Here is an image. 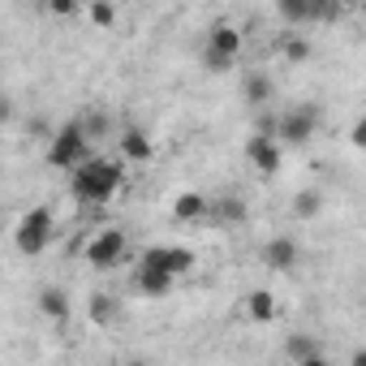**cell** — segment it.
<instances>
[{
    "label": "cell",
    "mask_w": 366,
    "mask_h": 366,
    "mask_svg": "<svg viewBox=\"0 0 366 366\" xmlns=\"http://www.w3.org/2000/svg\"><path fill=\"white\" fill-rule=\"evenodd\" d=\"M125 186V159L112 155H91L82 168L69 172V194L82 207H108Z\"/></svg>",
    "instance_id": "obj_1"
},
{
    "label": "cell",
    "mask_w": 366,
    "mask_h": 366,
    "mask_svg": "<svg viewBox=\"0 0 366 366\" xmlns=\"http://www.w3.org/2000/svg\"><path fill=\"white\" fill-rule=\"evenodd\" d=\"M52 237H56V216H52V207H31V212L18 220V229H14V246H18V254H26V259L44 254V250L52 246Z\"/></svg>",
    "instance_id": "obj_3"
},
{
    "label": "cell",
    "mask_w": 366,
    "mask_h": 366,
    "mask_svg": "<svg viewBox=\"0 0 366 366\" xmlns=\"http://www.w3.org/2000/svg\"><path fill=\"white\" fill-rule=\"evenodd\" d=\"M91 155H95V151H91V134L82 129V121H69V125L52 129V138H48V164H52L56 172L69 177V172L82 168Z\"/></svg>",
    "instance_id": "obj_2"
},
{
    "label": "cell",
    "mask_w": 366,
    "mask_h": 366,
    "mask_svg": "<svg viewBox=\"0 0 366 366\" xmlns=\"http://www.w3.org/2000/svg\"><path fill=\"white\" fill-rule=\"evenodd\" d=\"M86 315H91V323H112L117 319V297L112 293H91V302H86Z\"/></svg>",
    "instance_id": "obj_19"
},
{
    "label": "cell",
    "mask_w": 366,
    "mask_h": 366,
    "mask_svg": "<svg viewBox=\"0 0 366 366\" xmlns=\"http://www.w3.org/2000/svg\"><path fill=\"white\" fill-rule=\"evenodd\" d=\"M134 267L155 272V276H164V280L177 285L181 276H190V272H194V250H186V246H147V250L138 254Z\"/></svg>",
    "instance_id": "obj_5"
},
{
    "label": "cell",
    "mask_w": 366,
    "mask_h": 366,
    "mask_svg": "<svg viewBox=\"0 0 366 366\" xmlns=\"http://www.w3.org/2000/svg\"><path fill=\"white\" fill-rule=\"evenodd\" d=\"M82 254H86V263H91L95 272H112V267L125 263V254H129V237H125V229L108 224V229H99V233L86 242Z\"/></svg>",
    "instance_id": "obj_6"
},
{
    "label": "cell",
    "mask_w": 366,
    "mask_h": 366,
    "mask_svg": "<svg viewBox=\"0 0 366 366\" xmlns=\"http://www.w3.org/2000/svg\"><path fill=\"white\" fill-rule=\"evenodd\" d=\"M349 366H366V349H357V353L349 357Z\"/></svg>",
    "instance_id": "obj_27"
},
{
    "label": "cell",
    "mask_w": 366,
    "mask_h": 366,
    "mask_svg": "<svg viewBox=\"0 0 366 366\" xmlns=\"http://www.w3.org/2000/svg\"><path fill=\"white\" fill-rule=\"evenodd\" d=\"M134 289L142 293V297H168L172 293V280H164V276H155V272H142V267H134Z\"/></svg>",
    "instance_id": "obj_16"
},
{
    "label": "cell",
    "mask_w": 366,
    "mask_h": 366,
    "mask_svg": "<svg viewBox=\"0 0 366 366\" xmlns=\"http://www.w3.org/2000/svg\"><path fill=\"white\" fill-rule=\"evenodd\" d=\"M289 357L293 362H306V357H315V353H323V345H319V336H306V332H297V336H289Z\"/></svg>",
    "instance_id": "obj_20"
},
{
    "label": "cell",
    "mask_w": 366,
    "mask_h": 366,
    "mask_svg": "<svg viewBox=\"0 0 366 366\" xmlns=\"http://www.w3.org/2000/svg\"><path fill=\"white\" fill-rule=\"evenodd\" d=\"M242 99H246L250 108H263V104L276 99V82H272L263 69H250V74L242 78Z\"/></svg>",
    "instance_id": "obj_14"
},
{
    "label": "cell",
    "mask_w": 366,
    "mask_h": 366,
    "mask_svg": "<svg viewBox=\"0 0 366 366\" xmlns=\"http://www.w3.org/2000/svg\"><path fill=\"white\" fill-rule=\"evenodd\" d=\"M280 56H285L289 65H302V61H310V56H315V44H310L306 35L289 31V35H280Z\"/></svg>",
    "instance_id": "obj_15"
},
{
    "label": "cell",
    "mask_w": 366,
    "mask_h": 366,
    "mask_svg": "<svg viewBox=\"0 0 366 366\" xmlns=\"http://www.w3.org/2000/svg\"><path fill=\"white\" fill-rule=\"evenodd\" d=\"M276 14H280L289 26H310V22H319V18H332L336 9H332V5H310V0H280Z\"/></svg>",
    "instance_id": "obj_10"
},
{
    "label": "cell",
    "mask_w": 366,
    "mask_h": 366,
    "mask_svg": "<svg viewBox=\"0 0 366 366\" xmlns=\"http://www.w3.org/2000/svg\"><path fill=\"white\" fill-rule=\"evenodd\" d=\"M323 212V190H297L293 194V216L297 220H315Z\"/></svg>",
    "instance_id": "obj_18"
},
{
    "label": "cell",
    "mask_w": 366,
    "mask_h": 366,
    "mask_svg": "<svg viewBox=\"0 0 366 366\" xmlns=\"http://www.w3.org/2000/svg\"><path fill=\"white\" fill-rule=\"evenodd\" d=\"M117 147H121V159H125V164H147V159L155 155L151 134H147V129H138V125H129V129L121 134V142H117Z\"/></svg>",
    "instance_id": "obj_12"
},
{
    "label": "cell",
    "mask_w": 366,
    "mask_h": 366,
    "mask_svg": "<svg viewBox=\"0 0 366 366\" xmlns=\"http://www.w3.org/2000/svg\"><path fill=\"white\" fill-rule=\"evenodd\" d=\"M56 18H78V14H86L82 5H78V0H52V5H48Z\"/></svg>",
    "instance_id": "obj_23"
},
{
    "label": "cell",
    "mask_w": 366,
    "mask_h": 366,
    "mask_svg": "<svg viewBox=\"0 0 366 366\" xmlns=\"http://www.w3.org/2000/svg\"><path fill=\"white\" fill-rule=\"evenodd\" d=\"M246 159H250V168H254L259 177H276V172L285 168V147L276 142V134L259 129V134H250V142H246Z\"/></svg>",
    "instance_id": "obj_7"
},
{
    "label": "cell",
    "mask_w": 366,
    "mask_h": 366,
    "mask_svg": "<svg viewBox=\"0 0 366 366\" xmlns=\"http://www.w3.org/2000/svg\"><path fill=\"white\" fill-rule=\"evenodd\" d=\"M242 310H246V319H250V323H276L280 302H276V293H272V289H250V293H246V302H242Z\"/></svg>",
    "instance_id": "obj_13"
},
{
    "label": "cell",
    "mask_w": 366,
    "mask_h": 366,
    "mask_svg": "<svg viewBox=\"0 0 366 366\" xmlns=\"http://www.w3.org/2000/svg\"><path fill=\"white\" fill-rule=\"evenodd\" d=\"M233 65H237V61H220V56H212V52H203V69H207V74H229Z\"/></svg>",
    "instance_id": "obj_24"
},
{
    "label": "cell",
    "mask_w": 366,
    "mask_h": 366,
    "mask_svg": "<svg viewBox=\"0 0 366 366\" xmlns=\"http://www.w3.org/2000/svg\"><path fill=\"white\" fill-rule=\"evenodd\" d=\"M212 216H216V220H224V224H237V220H246V203L229 194V199L212 203Z\"/></svg>",
    "instance_id": "obj_21"
},
{
    "label": "cell",
    "mask_w": 366,
    "mask_h": 366,
    "mask_svg": "<svg viewBox=\"0 0 366 366\" xmlns=\"http://www.w3.org/2000/svg\"><path fill=\"white\" fill-rule=\"evenodd\" d=\"M203 52H212V56H220V61H242V52H246L242 26H233V22L207 26V48H203Z\"/></svg>",
    "instance_id": "obj_8"
},
{
    "label": "cell",
    "mask_w": 366,
    "mask_h": 366,
    "mask_svg": "<svg viewBox=\"0 0 366 366\" xmlns=\"http://www.w3.org/2000/svg\"><path fill=\"white\" fill-rule=\"evenodd\" d=\"M35 306H39L48 319H69V293H65V289H44Z\"/></svg>",
    "instance_id": "obj_17"
},
{
    "label": "cell",
    "mask_w": 366,
    "mask_h": 366,
    "mask_svg": "<svg viewBox=\"0 0 366 366\" xmlns=\"http://www.w3.org/2000/svg\"><path fill=\"white\" fill-rule=\"evenodd\" d=\"M297 366H332V362H327V353H315V357H306V362H297Z\"/></svg>",
    "instance_id": "obj_26"
},
{
    "label": "cell",
    "mask_w": 366,
    "mask_h": 366,
    "mask_svg": "<svg viewBox=\"0 0 366 366\" xmlns=\"http://www.w3.org/2000/svg\"><path fill=\"white\" fill-rule=\"evenodd\" d=\"M263 263H267L276 276H289V272L302 263V246H297L293 237H285V233H280V237H272V242L263 246Z\"/></svg>",
    "instance_id": "obj_9"
},
{
    "label": "cell",
    "mask_w": 366,
    "mask_h": 366,
    "mask_svg": "<svg viewBox=\"0 0 366 366\" xmlns=\"http://www.w3.org/2000/svg\"><path fill=\"white\" fill-rule=\"evenodd\" d=\"M86 18H91L95 26H104V31H108V26L117 22V5H108V0H104V5H86Z\"/></svg>",
    "instance_id": "obj_22"
},
{
    "label": "cell",
    "mask_w": 366,
    "mask_h": 366,
    "mask_svg": "<svg viewBox=\"0 0 366 366\" xmlns=\"http://www.w3.org/2000/svg\"><path fill=\"white\" fill-rule=\"evenodd\" d=\"M349 142H353L357 151H366V117H362V121H357V125L349 129Z\"/></svg>",
    "instance_id": "obj_25"
},
{
    "label": "cell",
    "mask_w": 366,
    "mask_h": 366,
    "mask_svg": "<svg viewBox=\"0 0 366 366\" xmlns=\"http://www.w3.org/2000/svg\"><path fill=\"white\" fill-rule=\"evenodd\" d=\"M203 216H212V199H207V194H199V190H181V194L172 199V220L194 224V220H203Z\"/></svg>",
    "instance_id": "obj_11"
},
{
    "label": "cell",
    "mask_w": 366,
    "mask_h": 366,
    "mask_svg": "<svg viewBox=\"0 0 366 366\" xmlns=\"http://www.w3.org/2000/svg\"><path fill=\"white\" fill-rule=\"evenodd\" d=\"M323 125V108L319 104H297V108H285L276 117V142L280 147H302L319 134Z\"/></svg>",
    "instance_id": "obj_4"
}]
</instances>
